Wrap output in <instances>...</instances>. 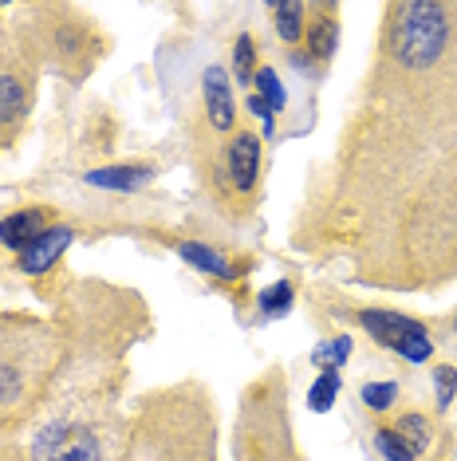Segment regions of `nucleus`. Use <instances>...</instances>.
<instances>
[{
  "instance_id": "1",
  "label": "nucleus",
  "mask_w": 457,
  "mask_h": 461,
  "mask_svg": "<svg viewBox=\"0 0 457 461\" xmlns=\"http://www.w3.org/2000/svg\"><path fill=\"white\" fill-rule=\"evenodd\" d=\"M457 8L418 0V5L390 8V56L407 71H434L445 59V48L453 40Z\"/></svg>"
},
{
  "instance_id": "2",
  "label": "nucleus",
  "mask_w": 457,
  "mask_h": 461,
  "mask_svg": "<svg viewBox=\"0 0 457 461\" xmlns=\"http://www.w3.org/2000/svg\"><path fill=\"white\" fill-rule=\"evenodd\" d=\"M32 461H107V446H103L99 429L71 422V418H56L36 434Z\"/></svg>"
},
{
  "instance_id": "3",
  "label": "nucleus",
  "mask_w": 457,
  "mask_h": 461,
  "mask_svg": "<svg viewBox=\"0 0 457 461\" xmlns=\"http://www.w3.org/2000/svg\"><path fill=\"white\" fill-rule=\"evenodd\" d=\"M359 323L367 328L375 339L382 343V348H390L394 355H402L407 363H426L434 355V343L430 335H426V328L418 320L410 316H399V312H359Z\"/></svg>"
},
{
  "instance_id": "4",
  "label": "nucleus",
  "mask_w": 457,
  "mask_h": 461,
  "mask_svg": "<svg viewBox=\"0 0 457 461\" xmlns=\"http://www.w3.org/2000/svg\"><path fill=\"white\" fill-rule=\"evenodd\" d=\"M225 166L237 190L248 194L256 185V174H261V139L256 134H233V142L225 150Z\"/></svg>"
},
{
  "instance_id": "5",
  "label": "nucleus",
  "mask_w": 457,
  "mask_h": 461,
  "mask_svg": "<svg viewBox=\"0 0 457 461\" xmlns=\"http://www.w3.org/2000/svg\"><path fill=\"white\" fill-rule=\"evenodd\" d=\"M205 87V111H210V122L217 131H233L237 122V103H233V79H228L225 68H210L202 79Z\"/></svg>"
},
{
  "instance_id": "6",
  "label": "nucleus",
  "mask_w": 457,
  "mask_h": 461,
  "mask_svg": "<svg viewBox=\"0 0 457 461\" xmlns=\"http://www.w3.org/2000/svg\"><path fill=\"white\" fill-rule=\"evenodd\" d=\"M71 245V229H44L32 245L20 253V268L28 272V276H40V272H48L51 265H56L59 257H64V249Z\"/></svg>"
},
{
  "instance_id": "7",
  "label": "nucleus",
  "mask_w": 457,
  "mask_h": 461,
  "mask_svg": "<svg viewBox=\"0 0 457 461\" xmlns=\"http://www.w3.org/2000/svg\"><path fill=\"white\" fill-rule=\"evenodd\" d=\"M44 229H48L44 209H20V213H8L4 221H0V240H4V249H13V253H24Z\"/></svg>"
},
{
  "instance_id": "8",
  "label": "nucleus",
  "mask_w": 457,
  "mask_h": 461,
  "mask_svg": "<svg viewBox=\"0 0 457 461\" xmlns=\"http://www.w3.org/2000/svg\"><path fill=\"white\" fill-rule=\"evenodd\" d=\"M150 177H154L150 166H111V170L87 174V182L99 185V190H139V185H147Z\"/></svg>"
},
{
  "instance_id": "9",
  "label": "nucleus",
  "mask_w": 457,
  "mask_h": 461,
  "mask_svg": "<svg viewBox=\"0 0 457 461\" xmlns=\"http://www.w3.org/2000/svg\"><path fill=\"white\" fill-rule=\"evenodd\" d=\"M178 257L185 260V265H193L197 272H210V276H221V280H233V265L217 253V249L210 245H197V240H185V245H178Z\"/></svg>"
},
{
  "instance_id": "10",
  "label": "nucleus",
  "mask_w": 457,
  "mask_h": 461,
  "mask_svg": "<svg viewBox=\"0 0 457 461\" xmlns=\"http://www.w3.org/2000/svg\"><path fill=\"white\" fill-rule=\"evenodd\" d=\"M304 13H308V8L300 5V0H284V5H273V20H276L280 40L296 44V40L304 36Z\"/></svg>"
},
{
  "instance_id": "11",
  "label": "nucleus",
  "mask_w": 457,
  "mask_h": 461,
  "mask_svg": "<svg viewBox=\"0 0 457 461\" xmlns=\"http://www.w3.org/2000/svg\"><path fill=\"white\" fill-rule=\"evenodd\" d=\"M292 300H296V288L292 280H276L273 288H264L261 296H256V308L264 312V316H284V312H292Z\"/></svg>"
},
{
  "instance_id": "12",
  "label": "nucleus",
  "mask_w": 457,
  "mask_h": 461,
  "mask_svg": "<svg viewBox=\"0 0 457 461\" xmlns=\"http://www.w3.org/2000/svg\"><path fill=\"white\" fill-rule=\"evenodd\" d=\"M394 434H399L402 442L414 449V457L430 449V422H426L422 414H402V418H399V426H394Z\"/></svg>"
},
{
  "instance_id": "13",
  "label": "nucleus",
  "mask_w": 457,
  "mask_h": 461,
  "mask_svg": "<svg viewBox=\"0 0 457 461\" xmlns=\"http://www.w3.org/2000/svg\"><path fill=\"white\" fill-rule=\"evenodd\" d=\"M336 394H339V371H336V366H324V371H319V379L311 383V391H308V406L324 414V411H331Z\"/></svg>"
},
{
  "instance_id": "14",
  "label": "nucleus",
  "mask_w": 457,
  "mask_h": 461,
  "mask_svg": "<svg viewBox=\"0 0 457 461\" xmlns=\"http://www.w3.org/2000/svg\"><path fill=\"white\" fill-rule=\"evenodd\" d=\"M20 111H24V83L16 76H0V127L16 122Z\"/></svg>"
},
{
  "instance_id": "15",
  "label": "nucleus",
  "mask_w": 457,
  "mask_h": 461,
  "mask_svg": "<svg viewBox=\"0 0 457 461\" xmlns=\"http://www.w3.org/2000/svg\"><path fill=\"white\" fill-rule=\"evenodd\" d=\"M253 79H256V95H261L273 111H284V107H288V91H284V83L276 79L273 68H261Z\"/></svg>"
},
{
  "instance_id": "16",
  "label": "nucleus",
  "mask_w": 457,
  "mask_h": 461,
  "mask_svg": "<svg viewBox=\"0 0 457 461\" xmlns=\"http://www.w3.org/2000/svg\"><path fill=\"white\" fill-rule=\"evenodd\" d=\"M336 36H339V28H336V20H324L319 16L316 24H311V32H308V40H311V59H327L331 56V48H336Z\"/></svg>"
},
{
  "instance_id": "17",
  "label": "nucleus",
  "mask_w": 457,
  "mask_h": 461,
  "mask_svg": "<svg viewBox=\"0 0 457 461\" xmlns=\"http://www.w3.org/2000/svg\"><path fill=\"white\" fill-rule=\"evenodd\" d=\"M347 359H351V339L347 335H339V339H331V343H319V348L311 351V363L316 366H339Z\"/></svg>"
},
{
  "instance_id": "18",
  "label": "nucleus",
  "mask_w": 457,
  "mask_h": 461,
  "mask_svg": "<svg viewBox=\"0 0 457 461\" xmlns=\"http://www.w3.org/2000/svg\"><path fill=\"white\" fill-rule=\"evenodd\" d=\"M375 446H379V454L387 457V461H414V449L402 442L394 429H379V434H375Z\"/></svg>"
},
{
  "instance_id": "19",
  "label": "nucleus",
  "mask_w": 457,
  "mask_h": 461,
  "mask_svg": "<svg viewBox=\"0 0 457 461\" xmlns=\"http://www.w3.org/2000/svg\"><path fill=\"white\" fill-rule=\"evenodd\" d=\"M394 398H399V386L394 383H367L363 386V402H367V411H390Z\"/></svg>"
},
{
  "instance_id": "20",
  "label": "nucleus",
  "mask_w": 457,
  "mask_h": 461,
  "mask_svg": "<svg viewBox=\"0 0 457 461\" xmlns=\"http://www.w3.org/2000/svg\"><path fill=\"white\" fill-rule=\"evenodd\" d=\"M434 391H438V406H442V411H450V402L457 394V371H453V366H438V371H434Z\"/></svg>"
},
{
  "instance_id": "21",
  "label": "nucleus",
  "mask_w": 457,
  "mask_h": 461,
  "mask_svg": "<svg viewBox=\"0 0 457 461\" xmlns=\"http://www.w3.org/2000/svg\"><path fill=\"white\" fill-rule=\"evenodd\" d=\"M253 59H256L253 40L241 36V40H237V48H233V68H237V76H241V79H253Z\"/></svg>"
},
{
  "instance_id": "22",
  "label": "nucleus",
  "mask_w": 457,
  "mask_h": 461,
  "mask_svg": "<svg viewBox=\"0 0 457 461\" xmlns=\"http://www.w3.org/2000/svg\"><path fill=\"white\" fill-rule=\"evenodd\" d=\"M453 328H457V320H453Z\"/></svg>"
}]
</instances>
